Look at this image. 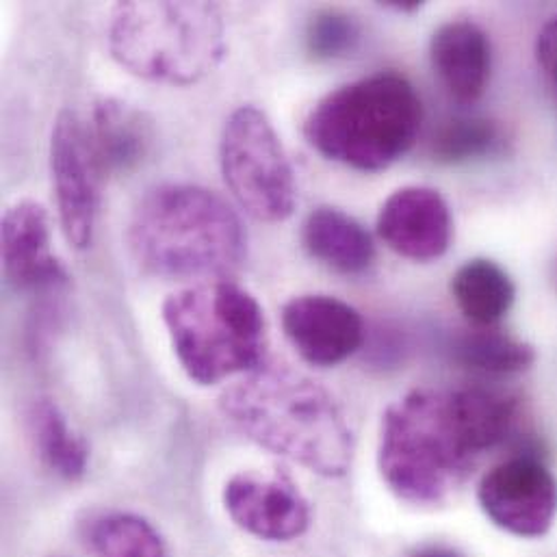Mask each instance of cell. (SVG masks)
Wrapping results in <instances>:
<instances>
[{"label":"cell","mask_w":557,"mask_h":557,"mask_svg":"<svg viewBox=\"0 0 557 557\" xmlns=\"http://www.w3.org/2000/svg\"><path fill=\"white\" fill-rule=\"evenodd\" d=\"M512 423L515 401L493 391H412L382 417L380 473L408 504H443Z\"/></svg>","instance_id":"cell-1"},{"label":"cell","mask_w":557,"mask_h":557,"mask_svg":"<svg viewBox=\"0 0 557 557\" xmlns=\"http://www.w3.org/2000/svg\"><path fill=\"white\" fill-rule=\"evenodd\" d=\"M220 408L259 447L325 478L345 475L354 443L332 395L288 367H261L231 386Z\"/></svg>","instance_id":"cell-2"},{"label":"cell","mask_w":557,"mask_h":557,"mask_svg":"<svg viewBox=\"0 0 557 557\" xmlns=\"http://www.w3.org/2000/svg\"><path fill=\"white\" fill-rule=\"evenodd\" d=\"M128 248L150 276L205 282L231 276L244 265L248 235L239 215L215 191L168 183L137 202Z\"/></svg>","instance_id":"cell-3"},{"label":"cell","mask_w":557,"mask_h":557,"mask_svg":"<svg viewBox=\"0 0 557 557\" xmlns=\"http://www.w3.org/2000/svg\"><path fill=\"white\" fill-rule=\"evenodd\" d=\"M423 104L399 74H373L323 96L304 122L308 144L330 161L382 172L417 141Z\"/></svg>","instance_id":"cell-4"},{"label":"cell","mask_w":557,"mask_h":557,"mask_svg":"<svg viewBox=\"0 0 557 557\" xmlns=\"http://www.w3.org/2000/svg\"><path fill=\"white\" fill-rule=\"evenodd\" d=\"M163 323L181 367L200 386L263 367L265 310L235 282L205 280L172 293L163 301Z\"/></svg>","instance_id":"cell-5"},{"label":"cell","mask_w":557,"mask_h":557,"mask_svg":"<svg viewBox=\"0 0 557 557\" xmlns=\"http://www.w3.org/2000/svg\"><path fill=\"white\" fill-rule=\"evenodd\" d=\"M107 39L131 74L181 87L213 72L226 52L224 17L213 2H120Z\"/></svg>","instance_id":"cell-6"},{"label":"cell","mask_w":557,"mask_h":557,"mask_svg":"<svg viewBox=\"0 0 557 557\" xmlns=\"http://www.w3.org/2000/svg\"><path fill=\"white\" fill-rule=\"evenodd\" d=\"M224 181L239 207L261 222H284L297 205L295 174L270 117L239 107L226 122L220 141Z\"/></svg>","instance_id":"cell-7"},{"label":"cell","mask_w":557,"mask_h":557,"mask_svg":"<svg viewBox=\"0 0 557 557\" xmlns=\"http://www.w3.org/2000/svg\"><path fill=\"white\" fill-rule=\"evenodd\" d=\"M48 157L65 242L74 250H87L96 231L104 172L94 152L87 126L72 111L57 115Z\"/></svg>","instance_id":"cell-8"},{"label":"cell","mask_w":557,"mask_h":557,"mask_svg":"<svg viewBox=\"0 0 557 557\" xmlns=\"http://www.w3.org/2000/svg\"><path fill=\"white\" fill-rule=\"evenodd\" d=\"M484 515L519 539L545 536L557 515L554 473L532 454L515 456L491 469L478 488Z\"/></svg>","instance_id":"cell-9"},{"label":"cell","mask_w":557,"mask_h":557,"mask_svg":"<svg viewBox=\"0 0 557 557\" xmlns=\"http://www.w3.org/2000/svg\"><path fill=\"white\" fill-rule=\"evenodd\" d=\"M282 330L299 358L312 367L347 360L364 338L360 312L332 295H299L282 308Z\"/></svg>","instance_id":"cell-10"},{"label":"cell","mask_w":557,"mask_h":557,"mask_svg":"<svg viewBox=\"0 0 557 557\" xmlns=\"http://www.w3.org/2000/svg\"><path fill=\"white\" fill-rule=\"evenodd\" d=\"M224 506L244 532L261 541L288 543L310 525L308 502L284 475L237 473L224 488Z\"/></svg>","instance_id":"cell-11"},{"label":"cell","mask_w":557,"mask_h":557,"mask_svg":"<svg viewBox=\"0 0 557 557\" xmlns=\"http://www.w3.org/2000/svg\"><path fill=\"white\" fill-rule=\"evenodd\" d=\"M377 235L404 259L436 261L449 250L454 235L449 207L432 187H404L382 205Z\"/></svg>","instance_id":"cell-12"},{"label":"cell","mask_w":557,"mask_h":557,"mask_svg":"<svg viewBox=\"0 0 557 557\" xmlns=\"http://www.w3.org/2000/svg\"><path fill=\"white\" fill-rule=\"evenodd\" d=\"M2 270L20 288H44L67 280L65 268L50 252L48 213L33 200L15 202L2 218Z\"/></svg>","instance_id":"cell-13"},{"label":"cell","mask_w":557,"mask_h":557,"mask_svg":"<svg viewBox=\"0 0 557 557\" xmlns=\"http://www.w3.org/2000/svg\"><path fill=\"white\" fill-rule=\"evenodd\" d=\"M436 76L458 102H475L491 78L488 35L469 20L443 24L430 41Z\"/></svg>","instance_id":"cell-14"},{"label":"cell","mask_w":557,"mask_h":557,"mask_svg":"<svg viewBox=\"0 0 557 557\" xmlns=\"http://www.w3.org/2000/svg\"><path fill=\"white\" fill-rule=\"evenodd\" d=\"M87 133L104 174L135 170L150 154L154 141L150 117L120 98L96 102Z\"/></svg>","instance_id":"cell-15"},{"label":"cell","mask_w":557,"mask_h":557,"mask_svg":"<svg viewBox=\"0 0 557 557\" xmlns=\"http://www.w3.org/2000/svg\"><path fill=\"white\" fill-rule=\"evenodd\" d=\"M301 239L317 261L343 274H360L375 259L371 235L351 215L334 207L314 209L304 222Z\"/></svg>","instance_id":"cell-16"},{"label":"cell","mask_w":557,"mask_h":557,"mask_svg":"<svg viewBox=\"0 0 557 557\" xmlns=\"http://www.w3.org/2000/svg\"><path fill=\"white\" fill-rule=\"evenodd\" d=\"M451 293L462 314L478 327L499 323L517 297L515 282L488 259L467 261L451 278Z\"/></svg>","instance_id":"cell-17"},{"label":"cell","mask_w":557,"mask_h":557,"mask_svg":"<svg viewBox=\"0 0 557 557\" xmlns=\"http://www.w3.org/2000/svg\"><path fill=\"white\" fill-rule=\"evenodd\" d=\"M30 434L41 460L63 480H81L87 471L89 449L72 432L52 399H37L30 410Z\"/></svg>","instance_id":"cell-18"},{"label":"cell","mask_w":557,"mask_h":557,"mask_svg":"<svg viewBox=\"0 0 557 557\" xmlns=\"http://www.w3.org/2000/svg\"><path fill=\"white\" fill-rule=\"evenodd\" d=\"M451 356L462 367L491 375L521 373L536 360L532 345L493 327H478L456 336L451 343Z\"/></svg>","instance_id":"cell-19"},{"label":"cell","mask_w":557,"mask_h":557,"mask_svg":"<svg viewBox=\"0 0 557 557\" xmlns=\"http://www.w3.org/2000/svg\"><path fill=\"white\" fill-rule=\"evenodd\" d=\"M89 545L100 557H168L161 534L141 517L111 512L89 528Z\"/></svg>","instance_id":"cell-20"},{"label":"cell","mask_w":557,"mask_h":557,"mask_svg":"<svg viewBox=\"0 0 557 557\" xmlns=\"http://www.w3.org/2000/svg\"><path fill=\"white\" fill-rule=\"evenodd\" d=\"M497 144V128L482 117L449 122L434 139V157L443 163H467L486 157Z\"/></svg>","instance_id":"cell-21"},{"label":"cell","mask_w":557,"mask_h":557,"mask_svg":"<svg viewBox=\"0 0 557 557\" xmlns=\"http://www.w3.org/2000/svg\"><path fill=\"white\" fill-rule=\"evenodd\" d=\"M356 39V22L341 11H319L306 30V46L314 59L341 57L351 50Z\"/></svg>","instance_id":"cell-22"},{"label":"cell","mask_w":557,"mask_h":557,"mask_svg":"<svg viewBox=\"0 0 557 557\" xmlns=\"http://www.w3.org/2000/svg\"><path fill=\"white\" fill-rule=\"evenodd\" d=\"M536 57L543 70L557 81V15L539 33Z\"/></svg>","instance_id":"cell-23"},{"label":"cell","mask_w":557,"mask_h":557,"mask_svg":"<svg viewBox=\"0 0 557 557\" xmlns=\"http://www.w3.org/2000/svg\"><path fill=\"white\" fill-rule=\"evenodd\" d=\"M412 557H465L460 556L456 549H449V547H441V545H430V547H423L419 552H414Z\"/></svg>","instance_id":"cell-24"},{"label":"cell","mask_w":557,"mask_h":557,"mask_svg":"<svg viewBox=\"0 0 557 557\" xmlns=\"http://www.w3.org/2000/svg\"><path fill=\"white\" fill-rule=\"evenodd\" d=\"M386 7L397 9V11H417V9H421V2H417V0H395V2H386Z\"/></svg>","instance_id":"cell-25"}]
</instances>
